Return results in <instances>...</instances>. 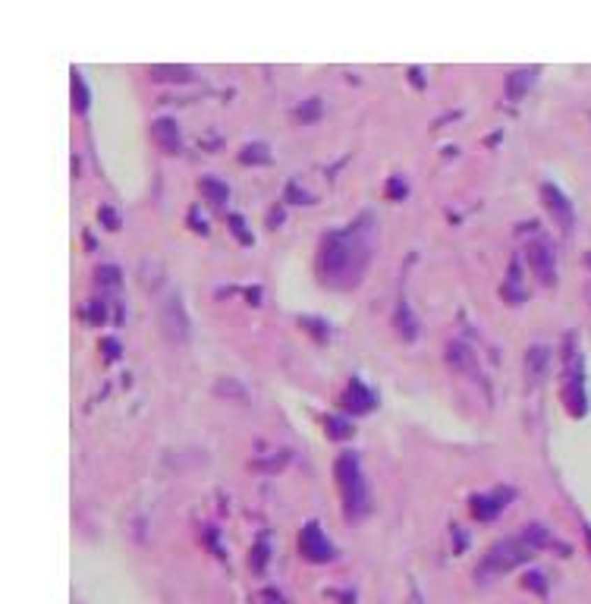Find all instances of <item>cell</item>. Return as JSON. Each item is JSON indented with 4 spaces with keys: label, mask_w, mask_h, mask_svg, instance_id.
<instances>
[{
    "label": "cell",
    "mask_w": 591,
    "mask_h": 604,
    "mask_svg": "<svg viewBox=\"0 0 591 604\" xmlns=\"http://www.w3.org/2000/svg\"><path fill=\"white\" fill-rule=\"evenodd\" d=\"M365 258H368V252L358 243L356 230L333 233L324 243V252H321V268H324V277H330V280L346 277V283H356L365 268Z\"/></svg>",
    "instance_id": "cell-1"
},
{
    "label": "cell",
    "mask_w": 591,
    "mask_h": 604,
    "mask_svg": "<svg viewBox=\"0 0 591 604\" xmlns=\"http://www.w3.org/2000/svg\"><path fill=\"white\" fill-rule=\"evenodd\" d=\"M337 478H340V491H343L346 510H349L352 516L365 513V507H368V494H365V482H362V472H358L356 459H352V456H340Z\"/></svg>",
    "instance_id": "cell-2"
},
{
    "label": "cell",
    "mask_w": 591,
    "mask_h": 604,
    "mask_svg": "<svg viewBox=\"0 0 591 604\" xmlns=\"http://www.w3.org/2000/svg\"><path fill=\"white\" fill-rule=\"evenodd\" d=\"M299 547H302V554H305L308 560H330V557H333L330 541H327L324 535H321V528L314 526V522H308V526L302 528Z\"/></svg>",
    "instance_id": "cell-3"
},
{
    "label": "cell",
    "mask_w": 591,
    "mask_h": 604,
    "mask_svg": "<svg viewBox=\"0 0 591 604\" xmlns=\"http://www.w3.org/2000/svg\"><path fill=\"white\" fill-rule=\"evenodd\" d=\"M541 195H544V205H547V211L553 214V220H557L563 230H569L572 226V205L566 201V195L560 192L557 186H550V182L541 189Z\"/></svg>",
    "instance_id": "cell-4"
},
{
    "label": "cell",
    "mask_w": 591,
    "mask_h": 604,
    "mask_svg": "<svg viewBox=\"0 0 591 604\" xmlns=\"http://www.w3.org/2000/svg\"><path fill=\"white\" fill-rule=\"evenodd\" d=\"M528 264L532 271L541 277V283H553L557 280V268H553V252L544 243H532L528 245Z\"/></svg>",
    "instance_id": "cell-5"
},
{
    "label": "cell",
    "mask_w": 591,
    "mask_h": 604,
    "mask_svg": "<svg viewBox=\"0 0 591 604\" xmlns=\"http://www.w3.org/2000/svg\"><path fill=\"white\" fill-rule=\"evenodd\" d=\"M176 305H180V299H167L161 305V324H163V333H167L170 340L186 337V318H182V308L176 312Z\"/></svg>",
    "instance_id": "cell-6"
},
{
    "label": "cell",
    "mask_w": 591,
    "mask_h": 604,
    "mask_svg": "<svg viewBox=\"0 0 591 604\" xmlns=\"http://www.w3.org/2000/svg\"><path fill=\"white\" fill-rule=\"evenodd\" d=\"M151 136H154V142L167 151L180 148V129H176L173 120H154V123H151Z\"/></svg>",
    "instance_id": "cell-7"
},
{
    "label": "cell",
    "mask_w": 591,
    "mask_h": 604,
    "mask_svg": "<svg viewBox=\"0 0 591 604\" xmlns=\"http://www.w3.org/2000/svg\"><path fill=\"white\" fill-rule=\"evenodd\" d=\"M566 403H569V412L572 415H582L585 412V394H582V387H578V381H572L569 387H566Z\"/></svg>",
    "instance_id": "cell-8"
},
{
    "label": "cell",
    "mask_w": 591,
    "mask_h": 604,
    "mask_svg": "<svg viewBox=\"0 0 591 604\" xmlns=\"http://www.w3.org/2000/svg\"><path fill=\"white\" fill-rule=\"evenodd\" d=\"M79 94V110H85V104H88V94H85V85H82V76L75 73L73 76V98Z\"/></svg>",
    "instance_id": "cell-9"
},
{
    "label": "cell",
    "mask_w": 591,
    "mask_h": 604,
    "mask_svg": "<svg viewBox=\"0 0 591 604\" xmlns=\"http://www.w3.org/2000/svg\"><path fill=\"white\" fill-rule=\"evenodd\" d=\"M201 189L214 195V205H220V201L226 199V189H224V186H217V182H211V180H205V182H201Z\"/></svg>",
    "instance_id": "cell-10"
},
{
    "label": "cell",
    "mask_w": 591,
    "mask_h": 604,
    "mask_svg": "<svg viewBox=\"0 0 591 604\" xmlns=\"http://www.w3.org/2000/svg\"><path fill=\"white\" fill-rule=\"evenodd\" d=\"M588 541H591V528H588Z\"/></svg>",
    "instance_id": "cell-11"
},
{
    "label": "cell",
    "mask_w": 591,
    "mask_h": 604,
    "mask_svg": "<svg viewBox=\"0 0 591 604\" xmlns=\"http://www.w3.org/2000/svg\"><path fill=\"white\" fill-rule=\"evenodd\" d=\"M588 299H591V287H588Z\"/></svg>",
    "instance_id": "cell-12"
}]
</instances>
